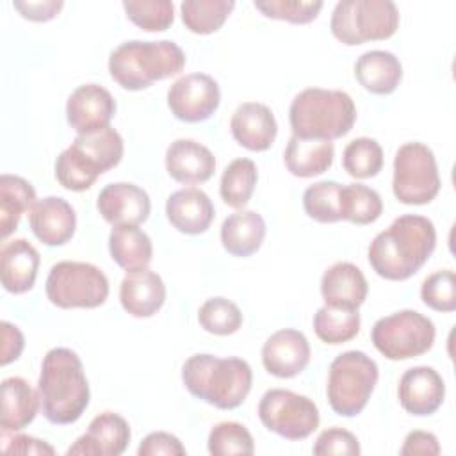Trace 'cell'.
Wrapping results in <instances>:
<instances>
[{
  "label": "cell",
  "instance_id": "52a82bcc",
  "mask_svg": "<svg viewBox=\"0 0 456 456\" xmlns=\"http://www.w3.org/2000/svg\"><path fill=\"white\" fill-rule=\"evenodd\" d=\"M379 378L378 363L363 351L338 354L328 370L326 395L331 410L340 417H354L367 406Z\"/></svg>",
  "mask_w": 456,
  "mask_h": 456
},
{
  "label": "cell",
  "instance_id": "9c48e42d",
  "mask_svg": "<svg viewBox=\"0 0 456 456\" xmlns=\"http://www.w3.org/2000/svg\"><path fill=\"white\" fill-rule=\"evenodd\" d=\"M45 290L57 308H98L109 297V280L93 264L62 260L52 265Z\"/></svg>",
  "mask_w": 456,
  "mask_h": 456
},
{
  "label": "cell",
  "instance_id": "60d3db41",
  "mask_svg": "<svg viewBox=\"0 0 456 456\" xmlns=\"http://www.w3.org/2000/svg\"><path fill=\"white\" fill-rule=\"evenodd\" d=\"M422 303L435 312L456 310V274L451 269H442L429 274L420 285Z\"/></svg>",
  "mask_w": 456,
  "mask_h": 456
},
{
  "label": "cell",
  "instance_id": "603a6c76",
  "mask_svg": "<svg viewBox=\"0 0 456 456\" xmlns=\"http://www.w3.org/2000/svg\"><path fill=\"white\" fill-rule=\"evenodd\" d=\"M369 294L367 280L360 267L351 262H337L321 278V296L326 305L358 310Z\"/></svg>",
  "mask_w": 456,
  "mask_h": 456
},
{
  "label": "cell",
  "instance_id": "5bb4252c",
  "mask_svg": "<svg viewBox=\"0 0 456 456\" xmlns=\"http://www.w3.org/2000/svg\"><path fill=\"white\" fill-rule=\"evenodd\" d=\"M114 114L116 100L98 84L78 86L66 102V119L77 135L109 126Z\"/></svg>",
  "mask_w": 456,
  "mask_h": 456
},
{
  "label": "cell",
  "instance_id": "f6af8a7d",
  "mask_svg": "<svg viewBox=\"0 0 456 456\" xmlns=\"http://www.w3.org/2000/svg\"><path fill=\"white\" fill-rule=\"evenodd\" d=\"M440 444L438 438L429 433V431H410L404 436L403 447L399 449V452L403 456H438L440 454Z\"/></svg>",
  "mask_w": 456,
  "mask_h": 456
},
{
  "label": "cell",
  "instance_id": "2e32d148",
  "mask_svg": "<svg viewBox=\"0 0 456 456\" xmlns=\"http://www.w3.org/2000/svg\"><path fill=\"white\" fill-rule=\"evenodd\" d=\"M308 363L310 344L299 330H278L262 346V365L271 376L289 379L301 374Z\"/></svg>",
  "mask_w": 456,
  "mask_h": 456
},
{
  "label": "cell",
  "instance_id": "1f68e13d",
  "mask_svg": "<svg viewBox=\"0 0 456 456\" xmlns=\"http://www.w3.org/2000/svg\"><path fill=\"white\" fill-rule=\"evenodd\" d=\"M256 180H258V169L251 159L240 157L232 160L221 175V182H219L221 200L232 208H244L253 196Z\"/></svg>",
  "mask_w": 456,
  "mask_h": 456
},
{
  "label": "cell",
  "instance_id": "4dcf8cb0",
  "mask_svg": "<svg viewBox=\"0 0 456 456\" xmlns=\"http://www.w3.org/2000/svg\"><path fill=\"white\" fill-rule=\"evenodd\" d=\"M36 191L32 183L18 175L0 176V235L5 240L20 224L21 216L34 207Z\"/></svg>",
  "mask_w": 456,
  "mask_h": 456
},
{
  "label": "cell",
  "instance_id": "7402d4cb",
  "mask_svg": "<svg viewBox=\"0 0 456 456\" xmlns=\"http://www.w3.org/2000/svg\"><path fill=\"white\" fill-rule=\"evenodd\" d=\"M216 216V208L207 192L196 187L175 191L166 201V217L173 228L187 235L205 233Z\"/></svg>",
  "mask_w": 456,
  "mask_h": 456
},
{
  "label": "cell",
  "instance_id": "bcb514c9",
  "mask_svg": "<svg viewBox=\"0 0 456 456\" xmlns=\"http://www.w3.org/2000/svg\"><path fill=\"white\" fill-rule=\"evenodd\" d=\"M2 451L7 454H55V449L48 442L34 438L30 435H12L11 438H5L4 435Z\"/></svg>",
  "mask_w": 456,
  "mask_h": 456
},
{
  "label": "cell",
  "instance_id": "277c9868",
  "mask_svg": "<svg viewBox=\"0 0 456 456\" xmlns=\"http://www.w3.org/2000/svg\"><path fill=\"white\" fill-rule=\"evenodd\" d=\"M183 68L185 53L169 39L125 41L109 57L112 80L126 91L148 89L153 82L175 77Z\"/></svg>",
  "mask_w": 456,
  "mask_h": 456
},
{
  "label": "cell",
  "instance_id": "f1b7e54d",
  "mask_svg": "<svg viewBox=\"0 0 456 456\" xmlns=\"http://www.w3.org/2000/svg\"><path fill=\"white\" fill-rule=\"evenodd\" d=\"M335 146L331 141L299 139L292 135L283 151V162L290 175L312 178L328 171L333 164Z\"/></svg>",
  "mask_w": 456,
  "mask_h": 456
},
{
  "label": "cell",
  "instance_id": "ba28073f",
  "mask_svg": "<svg viewBox=\"0 0 456 456\" xmlns=\"http://www.w3.org/2000/svg\"><path fill=\"white\" fill-rule=\"evenodd\" d=\"M330 28L347 46L383 41L397 32L399 11L392 0H342L331 12Z\"/></svg>",
  "mask_w": 456,
  "mask_h": 456
},
{
  "label": "cell",
  "instance_id": "f35d334b",
  "mask_svg": "<svg viewBox=\"0 0 456 456\" xmlns=\"http://www.w3.org/2000/svg\"><path fill=\"white\" fill-rule=\"evenodd\" d=\"M123 9L126 18L146 32H164L175 20L171 0H125Z\"/></svg>",
  "mask_w": 456,
  "mask_h": 456
},
{
  "label": "cell",
  "instance_id": "836d02e7",
  "mask_svg": "<svg viewBox=\"0 0 456 456\" xmlns=\"http://www.w3.org/2000/svg\"><path fill=\"white\" fill-rule=\"evenodd\" d=\"M233 7V0H185L180 4V16L187 30L207 36L224 25Z\"/></svg>",
  "mask_w": 456,
  "mask_h": 456
},
{
  "label": "cell",
  "instance_id": "e575fe53",
  "mask_svg": "<svg viewBox=\"0 0 456 456\" xmlns=\"http://www.w3.org/2000/svg\"><path fill=\"white\" fill-rule=\"evenodd\" d=\"M383 214L381 196L363 185V183H347L340 189V217L353 224H370L379 219Z\"/></svg>",
  "mask_w": 456,
  "mask_h": 456
},
{
  "label": "cell",
  "instance_id": "5b68a950",
  "mask_svg": "<svg viewBox=\"0 0 456 456\" xmlns=\"http://www.w3.org/2000/svg\"><path fill=\"white\" fill-rule=\"evenodd\" d=\"M356 121L353 98L340 89L308 87L297 93L289 109L292 135L335 141L351 132Z\"/></svg>",
  "mask_w": 456,
  "mask_h": 456
},
{
  "label": "cell",
  "instance_id": "7dc6e473",
  "mask_svg": "<svg viewBox=\"0 0 456 456\" xmlns=\"http://www.w3.org/2000/svg\"><path fill=\"white\" fill-rule=\"evenodd\" d=\"M12 7L30 21H48L64 7L62 0H39V2H12Z\"/></svg>",
  "mask_w": 456,
  "mask_h": 456
},
{
  "label": "cell",
  "instance_id": "3957f363",
  "mask_svg": "<svg viewBox=\"0 0 456 456\" xmlns=\"http://www.w3.org/2000/svg\"><path fill=\"white\" fill-rule=\"evenodd\" d=\"M182 381L191 395L219 410H233L244 403L253 385L249 363L237 356L219 358L198 353L185 360Z\"/></svg>",
  "mask_w": 456,
  "mask_h": 456
},
{
  "label": "cell",
  "instance_id": "ee69618b",
  "mask_svg": "<svg viewBox=\"0 0 456 456\" xmlns=\"http://www.w3.org/2000/svg\"><path fill=\"white\" fill-rule=\"evenodd\" d=\"M185 452L187 451L182 445L180 438L166 431H153L146 435L137 447L139 456H183Z\"/></svg>",
  "mask_w": 456,
  "mask_h": 456
},
{
  "label": "cell",
  "instance_id": "30bf717a",
  "mask_svg": "<svg viewBox=\"0 0 456 456\" xmlns=\"http://www.w3.org/2000/svg\"><path fill=\"white\" fill-rule=\"evenodd\" d=\"M436 330L429 317L417 310H399L378 319L370 338L374 347L388 360H410L422 356L435 344Z\"/></svg>",
  "mask_w": 456,
  "mask_h": 456
},
{
  "label": "cell",
  "instance_id": "ffe728a7",
  "mask_svg": "<svg viewBox=\"0 0 456 456\" xmlns=\"http://www.w3.org/2000/svg\"><path fill=\"white\" fill-rule=\"evenodd\" d=\"M230 130L242 148L249 151H265L276 139L278 123L267 105L244 102L232 114Z\"/></svg>",
  "mask_w": 456,
  "mask_h": 456
},
{
  "label": "cell",
  "instance_id": "ac0fdd59",
  "mask_svg": "<svg viewBox=\"0 0 456 456\" xmlns=\"http://www.w3.org/2000/svg\"><path fill=\"white\" fill-rule=\"evenodd\" d=\"M130 436L126 419L114 411H103L89 422L87 431L75 440L66 454L119 456L128 447Z\"/></svg>",
  "mask_w": 456,
  "mask_h": 456
},
{
  "label": "cell",
  "instance_id": "484cf974",
  "mask_svg": "<svg viewBox=\"0 0 456 456\" xmlns=\"http://www.w3.org/2000/svg\"><path fill=\"white\" fill-rule=\"evenodd\" d=\"M39 408V392L34 390L27 379L20 376H11L2 381V433H14L27 428L36 419Z\"/></svg>",
  "mask_w": 456,
  "mask_h": 456
},
{
  "label": "cell",
  "instance_id": "7bdbcfd3",
  "mask_svg": "<svg viewBox=\"0 0 456 456\" xmlns=\"http://www.w3.org/2000/svg\"><path fill=\"white\" fill-rule=\"evenodd\" d=\"M314 454L317 456H328V454H344V456H358L362 452L358 438L342 428H330L324 429L315 444H314Z\"/></svg>",
  "mask_w": 456,
  "mask_h": 456
},
{
  "label": "cell",
  "instance_id": "4316f807",
  "mask_svg": "<svg viewBox=\"0 0 456 456\" xmlns=\"http://www.w3.org/2000/svg\"><path fill=\"white\" fill-rule=\"evenodd\" d=\"M358 84L372 94H390L403 78L401 61L387 50H369L354 62Z\"/></svg>",
  "mask_w": 456,
  "mask_h": 456
},
{
  "label": "cell",
  "instance_id": "7a4b0ae2",
  "mask_svg": "<svg viewBox=\"0 0 456 456\" xmlns=\"http://www.w3.org/2000/svg\"><path fill=\"white\" fill-rule=\"evenodd\" d=\"M37 392L48 422L59 426L77 422L91 399L89 381L78 354L69 347L50 349L41 362Z\"/></svg>",
  "mask_w": 456,
  "mask_h": 456
},
{
  "label": "cell",
  "instance_id": "d6986e66",
  "mask_svg": "<svg viewBox=\"0 0 456 456\" xmlns=\"http://www.w3.org/2000/svg\"><path fill=\"white\" fill-rule=\"evenodd\" d=\"M28 224L45 246H62L75 235L77 214L64 198L46 196L30 208Z\"/></svg>",
  "mask_w": 456,
  "mask_h": 456
},
{
  "label": "cell",
  "instance_id": "e0dca14e",
  "mask_svg": "<svg viewBox=\"0 0 456 456\" xmlns=\"http://www.w3.org/2000/svg\"><path fill=\"white\" fill-rule=\"evenodd\" d=\"M397 397L403 410L410 415L428 417L442 406L445 397V383L433 367H411L404 370L399 379Z\"/></svg>",
  "mask_w": 456,
  "mask_h": 456
},
{
  "label": "cell",
  "instance_id": "8992f818",
  "mask_svg": "<svg viewBox=\"0 0 456 456\" xmlns=\"http://www.w3.org/2000/svg\"><path fill=\"white\" fill-rule=\"evenodd\" d=\"M123 151V139L110 125L91 134H80L71 146L59 153L55 178L68 191H87L102 173L121 162Z\"/></svg>",
  "mask_w": 456,
  "mask_h": 456
},
{
  "label": "cell",
  "instance_id": "44dd1931",
  "mask_svg": "<svg viewBox=\"0 0 456 456\" xmlns=\"http://www.w3.org/2000/svg\"><path fill=\"white\" fill-rule=\"evenodd\" d=\"M166 171L178 183L196 185L210 180L216 171V159L201 142L176 139L166 150Z\"/></svg>",
  "mask_w": 456,
  "mask_h": 456
},
{
  "label": "cell",
  "instance_id": "6da1fadb",
  "mask_svg": "<svg viewBox=\"0 0 456 456\" xmlns=\"http://www.w3.org/2000/svg\"><path fill=\"white\" fill-rule=\"evenodd\" d=\"M435 248L436 230L433 221L424 216L404 214L372 239L367 258L378 276L404 281L429 260Z\"/></svg>",
  "mask_w": 456,
  "mask_h": 456
},
{
  "label": "cell",
  "instance_id": "c3c4849f",
  "mask_svg": "<svg viewBox=\"0 0 456 456\" xmlns=\"http://www.w3.org/2000/svg\"><path fill=\"white\" fill-rule=\"evenodd\" d=\"M0 331H2V354H0V363L2 365H9L11 362L18 360L23 347H25V337L20 331L18 326L2 321L0 324Z\"/></svg>",
  "mask_w": 456,
  "mask_h": 456
},
{
  "label": "cell",
  "instance_id": "74e56055",
  "mask_svg": "<svg viewBox=\"0 0 456 456\" xmlns=\"http://www.w3.org/2000/svg\"><path fill=\"white\" fill-rule=\"evenodd\" d=\"M240 308L226 297H210L198 310L200 326L212 335H232L242 326Z\"/></svg>",
  "mask_w": 456,
  "mask_h": 456
},
{
  "label": "cell",
  "instance_id": "83f0119b",
  "mask_svg": "<svg viewBox=\"0 0 456 456\" xmlns=\"http://www.w3.org/2000/svg\"><path fill=\"white\" fill-rule=\"evenodd\" d=\"M221 244L233 256H251L265 239V221L255 210H237L221 224Z\"/></svg>",
  "mask_w": 456,
  "mask_h": 456
},
{
  "label": "cell",
  "instance_id": "d4e9b609",
  "mask_svg": "<svg viewBox=\"0 0 456 456\" xmlns=\"http://www.w3.org/2000/svg\"><path fill=\"white\" fill-rule=\"evenodd\" d=\"M119 301L123 310L132 317H151L166 301V285L162 278L150 269L126 273L119 285Z\"/></svg>",
  "mask_w": 456,
  "mask_h": 456
},
{
  "label": "cell",
  "instance_id": "8fae6325",
  "mask_svg": "<svg viewBox=\"0 0 456 456\" xmlns=\"http://www.w3.org/2000/svg\"><path fill=\"white\" fill-rule=\"evenodd\" d=\"M435 153L424 142H406L394 157L392 191L404 205H428L440 192Z\"/></svg>",
  "mask_w": 456,
  "mask_h": 456
},
{
  "label": "cell",
  "instance_id": "b9f144b4",
  "mask_svg": "<svg viewBox=\"0 0 456 456\" xmlns=\"http://www.w3.org/2000/svg\"><path fill=\"white\" fill-rule=\"evenodd\" d=\"M253 5L267 18L289 21L294 25H305L319 16L324 4L301 0H255Z\"/></svg>",
  "mask_w": 456,
  "mask_h": 456
},
{
  "label": "cell",
  "instance_id": "7c38bea8",
  "mask_svg": "<svg viewBox=\"0 0 456 456\" xmlns=\"http://www.w3.org/2000/svg\"><path fill=\"white\" fill-rule=\"evenodd\" d=\"M258 419L271 433L287 440H305L319 428L317 404L285 388L267 390L258 403Z\"/></svg>",
  "mask_w": 456,
  "mask_h": 456
},
{
  "label": "cell",
  "instance_id": "4fadbf2b",
  "mask_svg": "<svg viewBox=\"0 0 456 456\" xmlns=\"http://www.w3.org/2000/svg\"><path fill=\"white\" fill-rule=\"evenodd\" d=\"M221 103L219 84L207 73H189L176 78L167 91L171 114L185 123L208 119Z\"/></svg>",
  "mask_w": 456,
  "mask_h": 456
},
{
  "label": "cell",
  "instance_id": "f546056e",
  "mask_svg": "<svg viewBox=\"0 0 456 456\" xmlns=\"http://www.w3.org/2000/svg\"><path fill=\"white\" fill-rule=\"evenodd\" d=\"M110 258L126 273L148 269L153 258V244L137 226H114L109 235Z\"/></svg>",
  "mask_w": 456,
  "mask_h": 456
},
{
  "label": "cell",
  "instance_id": "d590c367",
  "mask_svg": "<svg viewBox=\"0 0 456 456\" xmlns=\"http://www.w3.org/2000/svg\"><path fill=\"white\" fill-rule=\"evenodd\" d=\"M342 166L353 178H372L383 169V150L376 139L356 137L344 148Z\"/></svg>",
  "mask_w": 456,
  "mask_h": 456
},
{
  "label": "cell",
  "instance_id": "ab89813d",
  "mask_svg": "<svg viewBox=\"0 0 456 456\" xmlns=\"http://www.w3.org/2000/svg\"><path fill=\"white\" fill-rule=\"evenodd\" d=\"M208 452L212 456H230V454H253L255 442L248 428L240 422H219L216 424L207 440Z\"/></svg>",
  "mask_w": 456,
  "mask_h": 456
},
{
  "label": "cell",
  "instance_id": "d6a6232c",
  "mask_svg": "<svg viewBox=\"0 0 456 456\" xmlns=\"http://www.w3.org/2000/svg\"><path fill=\"white\" fill-rule=\"evenodd\" d=\"M358 310L338 308L331 305L321 306L314 315V331L319 340L330 346H338L353 340L360 333Z\"/></svg>",
  "mask_w": 456,
  "mask_h": 456
},
{
  "label": "cell",
  "instance_id": "9a60e30c",
  "mask_svg": "<svg viewBox=\"0 0 456 456\" xmlns=\"http://www.w3.org/2000/svg\"><path fill=\"white\" fill-rule=\"evenodd\" d=\"M96 208L112 226H139L150 217L151 201L148 192L139 185L116 182L100 191Z\"/></svg>",
  "mask_w": 456,
  "mask_h": 456
},
{
  "label": "cell",
  "instance_id": "cb8c5ba5",
  "mask_svg": "<svg viewBox=\"0 0 456 456\" xmlns=\"http://www.w3.org/2000/svg\"><path fill=\"white\" fill-rule=\"evenodd\" d=\"M39 251L27 239L5 242L0 251V278L2 285L11 294L28 292L37 278Z\"/></svg>",
  "mask_w": 456,
  "mask_h": 456
},
{
  "label": "cell",
  "instance_id": "8d00e7d4",
  "mask_svg": "<svg viewBox=\"0 0 456 456\" xmlns=\"http://www.w3.org/2000/svg\"><path fill=\"white\" fill-rule=\"evenodd\" d=\"M340 189L335 180H322L308 185L303 192V208L317 223H337L340 217Z\"/></svg>",
  "mask_w": 456,
  "mask_h": 456
}]
</instances>
